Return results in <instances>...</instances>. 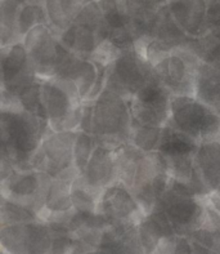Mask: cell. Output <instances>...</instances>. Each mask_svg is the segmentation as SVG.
Here are the masks:
<instances>
[{
  "label": "cell",
  "mask_w": 220,
  "mask_h": 254,
  "mask_svg": "<svg viewBox=\"0 0 220 254\" xmlns=\"http://www.w3.org/2000/svg\"><path fill=\"white\" fill-rule=\"evenodd\" d=\"M1 158L16 171H31V160L43 139L52 132L47 119L25 110L1 109Z\"/></svg>",
  "instance_id": "cell-1"
},
{
  "label": "cell",
  "mask_w": 220,
  "mask_h": 254,
  "mask_svg": "<svg viewBox=\"0 0 220 254\" xmlns=\"http://www.w3.org/2000/svg\"><path fill=\"white\" fill-rule=\"evenodd\" d=\"M133 127L129 101L106 88L94 101L92 134L97 143L116 150L129 142Z\"/></svg>",
  "instance_id": "cell-2"
},
{
  "label": "cell",
  "mask_w": 220,
  "mask_h": 254,
  "mask_svg": "<svg viewBox=\"0 0 220 254\" xmlns=\"http://www.w3.org/2000/svg\"><path fill=\"white\" fill-rule=\"evenodd\" d=\"M156 208L169 218L176 235L189 236L201 229L206 217V203L189 185L172 180Z\"/></svg>",
  "instance_id": "cell-3"
},
{
  "label": "cell",
  "mask_w": 220,
  "mask_h": 254,
  "mask_svg": "<svg viewBox=\"0 0 220 254\" xmlns=\"http://www.w3.org/2000/svg\"><path fill=\"white\" fill-rule=\"evenodd\" d=\"M188 42L176 47L169 57L153 67L157 79L174 96L196 97V77L204 61Z\"/></svg>",
  "instance_id": "cell-4"
},
{
  "label": "cell",
  "mask_w": 220,
  "mask_h": 254,
  "mask_svg": "<svg viewBox=\"0 0 220 254\" xmlns=\"http://www.w3.org/2000/svg\"><path fill=\"white\" fill-rule=\"evenodd\" d=\"M153 66L137 48L122 51L109 64L106 88L120 94L128 101L155 79Z\"/></svg>",
  "instance_id": "cell-5"
},
{
  "label": "cell",
  "mask_w": 220,
  "mask_h": 254,
  "mask_svg": "<svg viewBox=\"0 0 220 254\" xmlns=\"http://www.w3.org/2000/svg\"><path fill=\"white\" fill-rule=\"evenodd\" d=\"M22 43L29 53L32 71L40 79L55 76L58 64L67 52L57 34L49 26L39 25L23 36Z\"/></svg>",
  "instance_id": "cell-6"
},
{
  "label": "cell",
  "mask_w": 220,
  "mask_h": 254,
  "mask_svg": "<svg viewBox=\"0 0 220 254\" xmlns=\"http://www.w3.org/2000/svg\"><path fill=\"white\" fill-rule=\"evenodd\" d=\"M172 93L155 76L129 101L133 123L165 128L170 119Z\"/></svg>",
  "instance_id": "cell-7"
},
{
  "label": "cell",
  "mask_w": 220,
  "mask_h": 254,
  "mask_svg": "<svg viewBox=\"0 0 220 254\" xmlns=\"http://www.w3.org/2000/svg\"><path fill=\"white\" fill-rule=\"evenodd\" d=\"M53 235L48 223L39 221L0 229V245L5 254H49Z\"/></svg>",
  "instance_id": "cell-8"
},
{
  "label": "cell",
  "mask_w": 220,
  "mask_h": 254,
  "mask_svg": "<svg viewBox=\"0 0 220 254\" xmlns=\"http://www.w3.org/2000/svg\"><path fill=\"white\" fill-rule=\"evenodd\" d=\"M42 103L52 130L62 132L64 122L83 101L72 80L55 76L42 79Z\"/></svg>",
  "instance_id": "cell-9"
},
{
  "label": "cell",
  "mask_w": 220,
  "mask_h": 254,
  "mask_svg": "<svg viewBox=\"0 0 220 254\" xmlns=\"http://www.w3.org/2000/svg\"><path fill=\"white\" fill-rule=\"evenodd\" d=\"M77 132L52 130L42 141L40 147L31 160L34 171L43 172L52 178L59 177L73 165V146Z\"/></svg>",
  "instance_id": "cell-10"
},
{
  "label": "cell",
  "mask_w": 220,
  "mask_h": 254,
  "mask_svg": "<svg viewBox=\"0 0 220 254\" xmlns=\"http://www.w3.org/2000/svg\"><path fill=\"white\" fill-rule=\"evenodd\" d=\"M52 177L38 171H14L1 181V196L27 206L40 217Z\"/></svg>",
  "instance_id": "cell-11"
},
{
  "label": "cell",
  "mask_w": 220,
  "mask_h": 254,
  "mask_svg": "<svg viewBox=\"0 0 220 254\" xmlns=\"http://www.w3.org/2000/svg\"><path fill=\"white\" fill-rule=\"evenodd\" d=\"M96 213L112 226L138 225L146 216L130 189L120 181L103 190Z\"/></svg>",
  "instance_id": "cell-12"
},
{
  "label": "cell",
  "mask_w": 220,
  "mask_h": 254,
  "mask_svg": "<svg viewBox=\"0 0 220 254\" xmlns=\"http://www.w3.org/2000/svg\"><path fill=\"white\" fill-rule=\"evenodd\" d=\"M210 110L213 109L198 101L196 97L172 94L167 127L189 135L200 143L201 127Z\"/></svg>",
  "instance_id": "cell-13"
},
{
  "label": "cell",
  "mask_w": 220,
  "mask_h": 254,
  "mask_svg": "<svg viewBox=\"0 0 220 254\" xmlns=\"http://www.w3.org/2000/svg\"><path fill=\"white\" fill-rule=\"evenodd\" d=\"M196 176L191 187L198 197H206L220 185V143L202 142L195 155Z\"/></svg>",
  "instance_id": "cell-14"
},
{
  "label": "cell",
  "mask_w": 220,
  "mask_h": 254,
  "mask_svg": "<svg viewBox=\"0 0 220 254\" xmlns=\"http://www.w3.org/2000/svg\"><path fill=\"white\" fill-rule=\"evenodd\" d=\"M1 89L16 92L38 75L32 71L29 53L22 42L1 48Z\"/></svg>",
  "instance_id": "cell-15"
},
{
  "label": "cell",
  "mask_w": 220,
  "mask_h": 254,
  "mask_svg": "<svg viewBox=\"0 0 220 254\" xmlns=\"http://www.w3.org/2000/svg\"><path fill=\"white\" fill-rule=\"evenodd\" d=\"M81 177L93 190L103 192L107 187L118 181L115 150L98 145Z\"/></svg>",
  "instance_id": "cell-16"
},
{
  "label": "cell",
  "mask_w": 220,
  "mask_h": 254,
  "mask_svg": "<svg viewBox=\"0 0 220 254\" xmlns=\"http://www.w3.org/2000/svg\"><path fill=\"white\" fill-rule=\"evenodd\" d=\"M167 6L185 35L193 39L205 35L208 0H167Z\"/></svg>",
  "instance_id": "cell-17"
},
{
  "label": "cell",
  "mask_w": 220,
  "mask_h": 254,
  "mask_svg": "<svg viewBox=\"0 0 220 254\" xmlns=\"http://www.w3.org/2000/svg\"><path fill=\"white\" fill-rule=\"evenodd\" d=\"M125 14L129 17L133 31L139 40L150 38L151 27L166 0H118Z\"/></svg>",
  "instance_id": "cell-18"
},
{
  "label": "cell",
  "mask_w": 220,
  "mask_h": 254,
  "mask_svg": "<svg viewBox=\"0 0 220 254\" xmlns=\"http://www.w3.org/2000/svg\"><path fill=\"white\" fill-rule=\"evenodd\" d=\"M98 251L103 254H146L137 225L110 226L103 234Z\"/></svg>",
  "instance_id": "cell-19"
},
{
  "label": "cell",
  "mask_w": 220,
  "mask_h": 254,
  "mask_svg": "<svg viewBox=\"0 0 220 254\" xmlns=\"http://www.w3.org/2000/svg\"><path fill=\"white\" fill-rule=\"evenodd\" d=\"M137 227L139 240L146 254H152L165 238L176 235L169 218L159 208H155L150 214L144 216Z\"/></svg>",
  "instance_id": "cell-20"
},
{
  "label": "cell",
  "mask_w": 220,
  "mask_h": 254,
  "mask_svg": "<svg viewBox=\"0 0 220 254\" xmlns=\"http://www.w3.org/2000/svg\"><path fill=\"white\" fill-rule=\"evenodd\" d=\"M64 48L83 58H92L103 44L99 34L90 27L72 22L66 31L58 36Z\"/></svg>",
  "instance_id": "cell-21"
},
{
  "label": "cell",
  "mask_w": 220,
  "mask_h": 254,
  "mask_svg": "<svg viewBox=\"0 0 220 254\" xmlns=\"http://www.w3.org/2000/svg\"><path fill=\"white\" fill-rule=\"evenodd\" d=\"M196 98L218 113L220 109V67L202 62L196 77Z\"/></svg>",
  "instance_id": "cell-22"
},
{
  "label": "cell",
  "mask_w": 220,
  "mask_h": 254,
  "mask_svg": "<svg viewBox=\"0 0 220 254\" xmlns=\"http://www.w3.org/2000/svg\"><path fill=\"white\" fill-rule=\"evenodd\" d=\"M71 181L62 180V178H52L49 185L47 197H45V205L43 212L40 213V219H45L48 217L61 216L73 210L72 196H71V189H72Z\"/></svg>",
  "instance_id": "cell-23"
},
{
  "label": "cell",
  "mask_w": 220,
  "mask_h": 254,
  "mask_svg": "<svg viewBox=\"0 0 220 254\" xmlns=\"http://www.w3.org/2000/svg\"><path fill=\"white\" fill-rule=\"evenodd\" d=\"M30 0H1L0 4V40L1 48L22 42L18 34L17 18L21 6Z\"/></svg>",
  "instance_id": "cell-24"
},
{
  "label": "cell",
  "mask_w": 220,
  "mask_h": 254,
  "mask_svg": "<svg viewBox=\"0 0 220 254\" xmlns=\"http://www.w3.org/2000/svg\"><path fill=\"white\" fill-rule=\"evenodd\" d=\"M116 163H117L118 181L122 182L126 187L131 189L134 185L135 174L138 171V165L144 152L138 150L130 142H126L122 146L115 150Z\"/></svg>",
  "instance_id": "cell-25"
},
{
  "label": "cell",
  "mask_w": 220,
  "mask_h": 254,
  "mask_svg": "<svg viewBox=\"0 0 220 254\" xmlns=\"http://www.w3.org/2000/svg\"><path fill=\"white\" fill-rule=\"evenodd\" d=\"M101 195H102V192L93 190L92 187L88 186L81 176H79L76 180L73 181L71 196H72L73 209L76 210L79 214H83V216L96 214Z\"/></svg>",
  "instance_id": "cell-26"
},
{
  "label": "cell",
  "mask_w": 220,
  "mask_h": 254,
  "mask_svg": "<svg viewBox=\"0 0 220 254\" xmlns=\"http://www.w3.org/2000/svg\"><path fill=\"white\" fill-rule=\"evenodd\" d=\"M39 25L49 26V19L44 3L40 1H26L18 12L17 26L21 39L31 29Z\"/></svg>",
  "instance_id": "cell-27"
},
{
  "label": "cell",
  "mask_w": 220,
  "mask_h": 254,
  "mask_svg": "<svg viewBox=\"0 0 220 254\" xmlns=\"http://www.w3.org/2000/svg\"><path fill=\"white\" fill-rule=\"evenodd\" d=\"M163 135L164 128L141 126V124L133 123L129 142L131 145H134L138 150H141L142 152L148 154V152L159 151L161 141H163Z\"/></svg>",
  "instance_id": "cell-28"
},
{
  "label": "cell",
  "mask_w": 220,
  "mask_h": 254,
  "mask_svg": "<svg viewBox=\"0 0 220 254\" xmlns=\"http://www.w3.org/2000/svg\"><path fill=\"white\" fill-rule=\"evenodd\" d=\"M195 155L196 154H179L164 156L166 160L167 174L172 180L191 186L196 176Z\"/></svg>",
  "instance_id": "cell-29"
},
{
  "label": "cell",
  "mask_w": 220,
  "mask_h": 254,
  "mask_svg": "<svg viewBox=\"0 0 220 254\" xmlns=\"http://www.w3.org/2000/svg\"><path fill=\"white\" fill-rule=\"evenodd\" d=\"M42 221L39 214L27 206L1 196L0 205V225H17V223H31Z\"/></svg>",
  "instance_id": "cell-30"
},
{
  "label": "cell",
  "mask_w": 220,
  "mask_h": 254,
  "mask_svg": "<svg viewBox=\"0 0 220 254\" xmlns=\"http://www.w3.org/2000/svg\"><path fill=\"white\" fill-rule=\"evenodd\" d=\"M96 138L93 134L85 132H77L75 146H73V165L79 171L80 176L84 173L86 165L92 158L93 152L97 148Z\"/></svg>",
  "instance_id": "cell-31"
},
{
  "label": "cell",
  "mask_w": 220,
  "mask_h": 254,
  "mask_svg": "<svg viewBox=\"0 0 220 254\" xmlns=\"http://www.w3.org/2000/svg\"><path fill=\"white\" fill-rule=\"evenodd\" d=\"M44 5L48 14L49 27L59 36L70 27L72 22L66 16L59 0H44Z\"/></svg>",
  "instance_id": "cell-32"
},
{
  "label": "cell",
  "mask_w": 220,
  "mask_h": 254,
  "mask_svg": "<svg viewBox=\"0 0 220 254\" xmlns=\"http://www.w3.org/2000/svg\"><path fill=\"white\" fill-rule=\"evenodd\" d=\"M93 116H94V102H83V115H81V123H80V132H85L92 134L93 129ZM77 130V132H79Z\"/></svg>",
  "instance_id": "cell-33"
},
{
  "label": "cell",
  "mask_w": 220,
  "mask_h": 254,
  "mask_svg": "<svg viewBox=\"0 0 220 254\" xmlns=\"http://www.w3.org/2000/svg\"><path fill=\"white\" fill-rule=\"evenodd\" d=\"M59 1H61V5L66 13V16L68 17L71 22H73V19L76 18V16L81 12L84 6L93 0H59Z\"/></svg>",
  "instance_id": "cell-34"
},
{
  "label": "cell",
  "mask_w": 220,
  "mask_h": 254,
  "mask_svg": "<svg viewBox=\"0 0 220 254\" xmlns=\"http://www.w3.org/2000/svg\"><path fill=\"white\" fill-rule=\"evenodd\" d=\"M171 254H195V248L188 236L176 235Z\"/></svg>",
  "instance_id": "cell-35"
},
{
  "label": "cell",
  "mask_w": 220,
  "mask_h": 254,
  "mask_svg": "<svg viewBox=\"0 0 220 254\" xmlns=\"http://www.w3.org/2000/svg\"><path fill=\"white\" fill-rule=\"evenodd\" d=\"M206 203L211 205L220 214V191H214V192L209 193L208 196L205 197Z\"/></svg>",
  "instance_id": "cell-36"
},
{
  "label": "cell",
  "mask_w": 220,
  "mask_h": 254,
  "mask_svg": "<svg viewBox=\"0 0 220 254\" xmlns=\"http://www.w3.org/2000/svg\"><path fill=\"white\" fill-rule=\"evenodd\" d=\"M206 32H209L210 35H213L215 39H217L218 42H220V19L218 21L217 23H214L213 26H210V27L206 30Z\"/></svg>",
  "instance_id": "cell-37"
},
{
  "label": "cell",
  "mask_w": 220,
  "mask_h": 254,
  "mask_svg": "<svg viewBox=\"0 0 220 254\" xmlns=\"http://www.w3.org/2000/svg\"><path fill=\"white\" fill-rule=\"evenodd\" d=\"M84 254H103V253H101L99 251H93V252H88V253H84Z\"/></svg>",
  "instance_id": "cell-38"
},
{
  "label": "cell",
  "mask_w": 220,
  "mask_h": 254,
  "mask_svg": "<svg viewBox=\"0 0 220 254\" xmlns=\"http://www.w3.org/2000/svg\"><path fill=\"white\" fill-rule=\"evenodd\" d=\"M217 191H220V185H219V187H218V190Z\"/></svg>",
  "instance_id": "cell-39"
},
{
  "label": "cell",
  "mask_w": 220,
  "mask_h": 254,
  "mask_svg": "<svg viewBox=\"0 0 220 254\" xmlns=\"http://www.w3.org/2000/svg\"><path fill=\"white\" fill-rule=\"evenodd\" d=\"M218 114H219V115H220V109H219V111H218Z\"/></svg>",
  "instance_id": "cell-40"
},
{
  "label": "cell",
  "mask_w": 220,
  "mask_h": 254,
  "mask_svg": "<svg viewBox=\"0 0 220 254\" xmlns=\"http://www.w3.org/2000/svg\"><path fill=\"white\" fill-rule=\"evenodd\" d=\"M166 1H167V0H166Z\"/></svg>",
  "instance_id": "cell-41"
}]
</instances>
